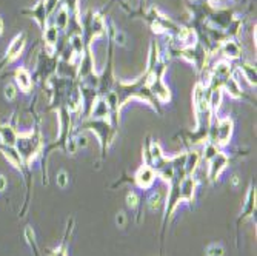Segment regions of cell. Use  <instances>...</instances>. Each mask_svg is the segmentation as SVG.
<instances>
[{"label": "cell", "mask_w": 257, "mask_h": 256, "mask_svg": "<svg viewBox=\"0 0 257 256\" xmlns=\"http://www.w3.org/2000/svg\"><path fill=\"white\" fill-rule=\"evenodd\" d=\"M233 133V122L230 118H223L217 121V125L214 128V133H212V144H219V145H225L228 144V140L231 137Z\"/></svg>", "instance_id": "1"}, {"label": "cell", "mask_w": 257, "mask_h": 256, "mask_svg": "<svg viewBox=\"0 0 257 256\" xmlns=\"http://www.w3.org/2000/svg\"><path fill=\"white\" fill-rule=\"evenodd\" d=\"M155 178H157V175L154 172V168L151 165H144L137 172V175H136V182H137V186L140 189L147 190L154 184Z\"/></svg>", "instance_id": "2"}, {"label": "cell", "mask_w": 257, "mask_h": 256, "mask_svg": "<svg viewBox=\"0 0 257 256\" xmlns=\"http://www.w3.org/2000/svg\"><path fill=\"white\" fill-rule=\"evenodd\" d=\"M209 162L211 164H209V175L208 176H209L211 181H216L228 165V156L225 153L219 151Z\"/></svg>", "instance_id": "3"}, {"label": "cell", "mask_w": 257, "mask_h": 256, "mask_svg": "<svg viewBox=\"0 0 257 256\" xmlns=\"http://www.w3.org/2000/svg\"><path fill=\"white\" fill-rule=\"evenodd\" d=\"M23 47H25V34H19V36L14 37V40L9 44L8 51H6V61L8 62L16 61L19 56L22 54Z\"/></svg>", "instance_id": "4"}, {"label": "cell", "mask_w": 257, "mask_h": 256, "mask_svg": "<svg viewBox=\"0 0 257 256\" xmlns=\"http://www.w3.org/2000/svg\"><path fill=\"white\" fill-rule=\"evenodd\" d=\"M196 179L194 178H185L180 184V190H179V197L183 201H193L194 192H196Z\"/></svg>", "instance_id": "5"}, {"label": "cell", "mask_w": 257, "mask_h": 256, "mask_svg": "<svg viewBox=\"0 0 257 256\" xmlns=\"http://www.w3.org/2000/svg\"><path fill=\"white\" fill-rule=\"evenodd\" d=\"M16 82H17V85L20 87L22 91H30L31 90V85H33L30 71H28L26 68H19L16 71Z\"/></svg>", "instance_id": "6"}, {"label": "cell", "mask_w": 257, "mask_h": 256, "mask_svg": "<svg viewBox=\"0 0 257 256\" xmlns=\"http://www.w3.org/2000/svg\"><path fill=\"white\" fill-rule=\"evenodd\" d=\"M0 137H2L3 144H6L8 147H14V145H16V142H17V137H19V136H17L16 130H14L12 127L5 125V127L0 128Z\"/></svg>", "instance_id": "7"}, {"label": "cell", "mask_w": 257, "mask_h": 256, "mask_svg": "<svg viewBox=\"0 0 257 256\" xmlns=\"http://www.w3.org/2000/svg\"><path fill=\"white\" fill-rule=\"evenodd\" d=\"M3 156L6 158V161H8L11 165L16 167V168H20V167H22V156H20V153H19L17 150H14L12 147L5 148V150H3Z\"/></svg>", "instance_id": "8"}, {"label": "cell", "mask_w": 257, "mask_h": 256, "mask_svg": "<svg viewBox=\"0 0 257 256\" xmlns=\"http://www.w3.org/2000/svg\"><path fill=\"white\" fill-rule=\"evenodd\" d=\"M199 159H201V154L199 153H191V154L187 156V159H185V168H187L188 175H193V172L197 168Z\"/></svg>", "instance_id": "9"}, {"label": "cell", "mask_w": 257, "mask_h": 256, "mask_svg": "<svg viewBox=\"0 0 257 256\" xmlns=\"http://www.w3.org/2000/svg\"><path fill=\"white\" fill-rule=\"evenodd\" d=\"M222 104V90L220 88H214L212 93H211V97H209V107L212 108V111H217L219 107Z\"/></svg>", "instance_id": "10"}, {"label": "cell", "mask_w": 257, "mask_h": 256, "mask_svg": "<svg viewBox=\"0 0 257 256\" xmlns=\"http://www.w3.org/2000/svg\"><path fill=\"white\" fill-rule=\"evenodd\" d=\"M240 53V48L236 42H226L223 45V54L228 56V58H237Z\"/></svg>", "instance_id": "11"}, {"label": "cell", "mask_w": 257, "mask_h": 256, "mask_svg": "<svg viewBox=\"0 0 257 256\" xmlns=\"http://www.w3.org/2000/svg\"><path fill=\"white\" fill-rule=\"evenodd\" d=\"M225 87L228 90V93H230L233 97H239L240 96V87H239V83L234 80V79H230V80H226L225 83Z\"/></svg>", "instance_id": "12"}, {"label": "cell", "mask_w": 257, "mask_h": 256, "mask_svg": "<svg viewBox=\"0 0 257 256\" xmlns=\"http://www.w3.org/2000/svg\"><path fill=\"white\" fill-rule=\"evenodd\" d=\"M66 20H68V12H66V8H62L60 12L57 14V19H55V25L59 28H63L66 25Z\"/></svg>", "instance_id": "13"}, {"label": "cell", "mask_w": 257, "mask_h": 256, "mask_svg": "<svg viewBox=\"0 0 257 256\" xmlns=\"http://www.w3.org/2000/svg\"><path fill=\"white\" fill-rule=\"evenodd\" d=\"M217 153H219V150H217V145L216 144H208L205 147V159L206 161H211Z\"/></svg>", "instance_id": "14"}, {"label": "cell", "mask_w": 257, "mask_h": 256, "mask_svg": "<svg viewBox=\"0 0 257 256\" xmlns=\"http://www.w3.org/2000/svg\"><path fill=\"white\" fill-rule=\"evenodd\" d=\"M225 250L222 246H217V244H214V246H209L208 250H206V256H223Z\"/></svg>", "instance_id": "15"}, {"label": "cell", "mask_w": 257, "mask_h": 256, "mask_svg": "<svg viewBox=\"0 0 257 256\" xmlns=\"http://www.w3.org/2000/svg\"><path fill=\"white\" fill-rule=\"evenodd\" d=\"M45 40L48 42V44H54V42H57V30L54 26L48 28V30L45 31Z\"/></svg>", "instance_id": "16"}, {"label": "cell", "mask_w": 257, "mask_h": 256, "mask_svg": "<svg viewBox=\"0 0 257 256\" xmlns=\"http://www.w3.org/2000/svg\"><path fill=\"white\" fill-rule=\"evenodd\" d=\"M126 204H128V207H131V208L137 207V204H139V196H137V193H134V192L128 193V196H126Z\"/></svg>", "instance_id": "17"}, {"label": "cell", "mask_w": 257, "mask_h": 256, "mask_svg": "<svg viewBox=\"0 0 257 256\" xmlns=\"http://www.w3.org/2000/svg\"><path fill=\"white\" fill-rule=\"evenodd\" d=\"M57 186H59L60 189H65L66 186H68V181H69V178H68V175L65 173V172H60L59 175H57Z\"/></svg>", "instance_id": "18"}, {"label": "cell", "mask_w": 257, "mask_h": 256, "mask_svg": "<svg viewBox=\"0 0 257 256\" xmlns=\"http://www.w3.org/2000/svg\"><path fill=\"white\" fill-rule=\"evenodd\" d=\"M150 207H151V210H157L160 207V194L159 193H154L150 197Z\"/></svg>", "instance_id": "19"}, {"label": "cell", "mask_w": 257, "mask_h": 256, "mask_svg": "<svg viewBox=\"0 0 257 256\" xmlns=\"http://www.w3.org/2000/svg\"><path fill=\"white\" fill-rule=\"evenodd\" d=\"M5 97L6 99H14L16 97V88H14V85H11V83H8L6 87H5Z\"/></svg>", "instance_id": "20"}, {"label": "cell", "mask_w": 257, "mask_h": 256, "mask_svg": "<svg viewBox=\"0 0 257 256\" xmlns=\"http://www.w3.org/2000/svg\"><path fill=\"white\" fill-rule=\"evenodd\" d=\"M244 68H245V74H247V79H248V80H250L251 83H256V80H254V79H256V71H254L253 68H250V65H245Z\"/></svg>", "instance_id": "21"}, {"label": "cell", "mask_w": 257, "mask_h": 256, "mask_svg": "<svg viewBox=\"0 0 257 256\" xmlns=\"http://www.w3.org/2000/svg\"><path fill=\"white\" fill-rule=\"evenodd\" d=\"M116 222H117L119 227H123L125 225V215H123V213H119L117 218H116Z\"/></svg>", "instance_id": "22"}, {"label": "cell", "mask_w": 257, "mask_h": 256, "mask_svg": "<svg viewBox=\"0 0 257 256\" xmlns=\"http://www.w3.org/2000/svg\"><path fill=\"white\" fill-rule=\"evenodd\" d=\"M52 256H66V250H65V247H59L57 250H54Z\"/></svg>", "instance_id": "23"}, {"label": "cell", "mask_w": 257, "mask_h": 256, "mask_svg": "<svg viewBox=\"0 0 257 256\" xmlns=\"http://www.w3.org/2000/svg\"><path fill=\"white\" fill-rule=\"evenodd\" d=\"M87 144H88V139L85 137V136H80V137L77 139V145H79V147H87Z\"/></svg>", "instance_id": "24"}, {"label": "cell", "mask_w": 257, "mask_h": 256, "mask_svg": "<svg viewBox=\"0 0 257 256\" xmlns=\"http://www.w3.org/2000/svg\"><path fill=\"white\" fill-rule=\"evenodd\" d=\"M8 186V182H6V178L5 176H0V192H3Z\"/></svg>", "instance_id": "25"}, {"label": "cell", "mask_w": 257, "mask_h": 256, "mask_svg": "<svg viewBox=\"0 0 257 256\" xmlns=\"http://www.w3.org/2000/svg\"><path fill=\"white\" fill-rule=\"evenodd\" d=\"M237 184H239V178H237V176H234V178H233V186L236 187Z\"/></svg>", "instance_id": "26"}, {"label": "cell", "mask_w": 257, "mask_h": 256, "mask_svg": "<svg viewBox=\"0 0 257 256\" xmlns=\"http://www.w3.org/2000/svg\"><path fill=\"white\" fill-rule=\"evenodd\" d=\"M3 33V22H2V19H0V34Z\"/></svg>", "instance_id": "27"}]
</instances>
